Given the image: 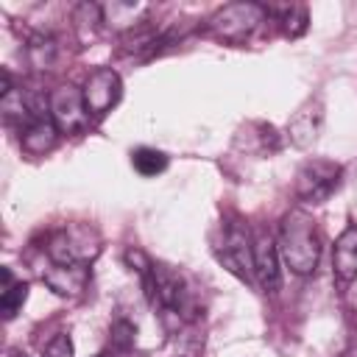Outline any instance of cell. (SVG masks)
Listing matches in <instances>:
<instances>
[{"label":"cell","mask_w":357,"mask_h":357,"mask_svg":"<svg viewBox=\"0 0 357 357\" xmlns=\"http://www.w3.org/2000/svg\"><path fill=\"white\" fill-rule=\"evenodd\" d=\"M134 335H137L134 324H128V321H114L112 324V346L117 351H128L134 346Z\"/></svg>","instance_id":"cell-18"},{"label":"cell","mask_w":357,"mask_h":357,"mask_svg":"<svg viewBox=\"0 0 357 357\" xmlns=\"http://www.w3.org/2000/svg\"><path fill=\"white\" fill-rule=\"evenodd\" d=\"M276 245H279V257L293 273L298 276L315 273L321 259V237L312 215H307L304 209H290L279 223Z\"/></svg>","instance_id":"cell-1"},{"label":"cell","mask_w":357,"mask_h":357,"mask_svg":"<svg viewBox=\"0 0 357 357\" xmlns=\"http://www.w3.org/2000/svg\"><path fill=\"white\" fill-rule=\"evenodd\" d=\"M45 251L50 262H59V265H70V262L89 265L100 254V234L86 223H70L50 234Z\"/></svg>","instance_id":"cell-2"},{"label":"cell","mask_w":357,"mask_h":357,"mask_svg":"<svg viewBox=\"0 0 357 357\" xmlns=\"http://www.w3.org/2000/svg\"><path fill=\"white\" fill-rule=\"evenodd\" d=\"M321 123H324V106L321 100H307L287 123V137L293 145L298 148H310L315 139H318V131H321Z\"/></svg>","instance_id":"cell-10"},{"label":"cell","mask_w":357,"mask_h":357,"mask_svg":"<svg viewBox=\"0 0 357 357\" xmlns=\"http://www.w3.org/2000/svg\"><path fill=\"white\" fill-rule=\"evenodd\" d=\"M42 357H73V340H70V335L59 332V335L45 346Z\"/></svg>","instance_id":"cell-20"},{"label":"cell","mask_w":357,"mask_h":357,"mask_svg":"<svg viewBox=\"0 0 357 357\" xmlns=\"http://www.w3.org/2000/svg\"><path fill=\"white\" fill-rule=\"evenodd\" d=\"M201 349H204V335H198L195 326H187L173 340L170 357H201Z\"/></svg>","instance_id":"cell-17"},{"label":"cell","mask_w":357,"mask_h":357,"mask_svg":"<svg viewBox=\"0 0 357 357\" xmlns=\"http://www.w3.org/2000/svg\"><path fill=\"white\" fill-rule=\"evenodd\" d=\"M50 120L56 123V128L61 134H78L86 120H89V112L84 106V95L81 89L64 84V86H56L50 92Z\"/></svg>","instance_id":"cell-5"},{"label":"cell","mask_w":357,"mask_h":357,"mask_svg":"<svg viewBox=\"0 0 357 357\" xmlns=\"http://www.w3.org/2000/svg\"><path fill=\"white\" fill-rule=\"evenodd\" d=\"M251 257H254V276L265 293H276L282 287V268H279V245L268 231H257L251 237Z\"/></svg>","instance_id":"cell-7"},{"label":"cell","mask_w":357,"mask_h":357,"mask_svg":"<svg viewBox=\"0 0 357 357\" xmlns=\"http://www.w3.org/2000/svg\"><path fill=\"white\" fill-rule=\"evenodd\" d=\"M25 53H28V61H31L36 70H47V67L56 61L59 47H56V39H53L50 33H33V36L28 39Z\"/></svg>","instance_id":"cell-14"},{"label":"cell","mask_w":357,"mask_h":357,"mask_svg":"<svg viewBox=\"0 0 357 357\" xmlns=\"http://www.w3.org/2000/svg\"><path fill=\"white\" fill-rule=\"evenodd\" d=\"M42 282L56 293V296H81L86 282H89V265H78V262H70V265H59V262H50L47 271H42Z\"/></svg>","instance_id":"cell-9"},{"label":"cell","mask_w":357,"mask_h":357,"mask_svg":"<svg viewBox=\"0 0 357 357\" xmlns=\"http://www.w3.org/2000/svg\"><path fill=\"white\" fill-rule=\"evenodd\" d=\"M332 273L340 284L357 279V226H346L332 248Z\"/></svg>","instance_id":"cell-11"},{"label":"cell","mask_w":357,"mask_h":357,"mask_svg":"<svg viewBox=\"0 0 357 357\" xmlns=\"http://www.w3.org/2000/svg\"><path fill=\"white\" fill-rule=\"evenodd\" d=\"M343 178V167L329 159H310L296 173V195L307 204H324Z\"/></svg>","instance_id":"cell-4"},{"label":"cell","mask_w":357,"mask_h":357,"mask_svg":"<svg viewBox=\"0 0 357 357\" xmlns=\"http://www.w3.org/2000/svg\"><path fill=\"white\" fill-rule=\"evenodd\" d=\"M220 259L226 262V268L231 273H237L240 279H251L254 273V257H251V237L245 229L231 226L223 237V248H220Z\"/></svg>","instance_id":"cell-8"},{"label":"cell","mask_w":357,"mask_h":357,"mask_svg":"<svg viewBox=\"0 0 357 357\" xmlns=\"http://www.w3.org/2000/svg\"><path fill=\"white\" fill-rule=\"evenodd\" d=\"M131 165L139 176H159L167 167V156L156 148H137L131 153Z\"/></svg>","instance_id":"cell-15"},{"label":"cell","mask_w":357,"mask_h":357,"mask_svg":"<svg viewBox=\"0 0 357 357\" xmlns=\"http://www.w3.org/2000/svg\"><path fill=\"white\" fill-rule=\"evenodd\" d=\"M282 22H284V33H287V36H301V33L307 31V11H304L301 6H290V8L284 11Z\"/></svg>","instance_id":"cell-19"},{"label":"cell","mask_w":357,"mask_h":357,"mask_svg":"<svg viewBox=\"0 0 357 357\" xmlns=\"http://www.w3.org/2000/svg\"><path fill=\"white\" fill-rule=\"evenodd\" d=\"M59 134H61V131L56 128V123H53L50 117H39V120H33L28 128L20 131V145H22V151L31 153V156H45L47 151L56 148Z\"/></svg>","instance_id":"cell-12"},{"label":"cell","mask_w":357,"mask_h":357,"mask_svg":"<svg viewBox=\"0 0 357 357\" xmlns=\"http://www.w3.org/2000/svg\"><path fill=\"white\" fill-rule=\"evenodd\" d=\"M81 95H84V106L89 114L100 117L106 114L112 106H117L120 95H123V81L117 75V70L112 67H100L95 73H89V78L84 81L81 86Z\"/></svg>","instance_id":"cell-6"},{"label":"cell","mask_w":357,"mask_h":357,"mask_svg":"<svg viewBox=\"0 0 357 357\" xmlns=\"http://www.w3.org/2000/svg\"><path fill=\"white\" fill-rule=\"evenodd\" d=\"M25 298H28V282H14L11 287H6L0 293V312H3V318L11 321L22 310Z\"/></svg>","instance_id":"cell-16"},{"label":"cell","mask_w":357,"mask_h":357,"mask_svg":"<svg viewBox=\"0 0 357 357\" xmlns=\"http://www.w3.org/2000/svg\"><path fill=\"white\" fill-rule=\"evenodd\" d=\"M265 14L268 8L259 3H229L209 17V31L223 42H243L265 22Z\"/></svg>","instance_id":"cell-3"},{"label":"cell","mask_w":357,"mask_h":357,"mask_svg":"<svg viewBox=\"0 0 357 357\" xmlns=\"http://www.w3.org/2000/svg\"><path fill=\"white\" fill-rule=\"evenodd\" d=\"M148 6H134V3H112L103 6V22L120 28V31H134L139 25L137 14H145Z\"/></svg>","instance_id":"cell-13"}]
</instances>
